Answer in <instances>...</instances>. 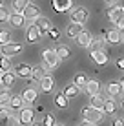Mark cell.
Returning <instances> with one entry per match:
<instances>
[{
  "mask_svg": "<svg viewBox=\"0 0 124 126\" xmlns=\"http://www.w3.org/2000/svg\"><path fill=\"white\" fill-rule=\"evenodd\" d=\"M111 126H124V119H115L111 123Z\"/></svg>",
  "mask_w": 124,
  "mask_h": 126,
  "instance_id": "cell-41",
  "label": "cell"
},
{
  "mask_svg": "<svg viewBox=\"0 0 124 126\" xmlns=\"http://www.w3.org/2000/svg\"><path fill=\"white\" fill-rule=\"evenodd\" d=\"M122 93H124V90H122V86H121L119 80H113V82H110V84L106 86V95H110V97H119V95H122Z\"/></svg>",
  "mask_w": 124,
  "mask_h": 126,
  "instance_id": "cell-9",
  "label": "cell"
},
{
  "mask_svg": "<svg viewBox=\"0 0 124 126\" xmlns=\"http://www.w3.org/2000/svg\"><path fill=\"white\" fill-rule=\"evenodd\" d=\"M89 106H93V108H99V110H102V102H104V99L100 97V93H97V95H89Z\"/></svg>",
  "mask_w": 124,
  "mask_h": 126,
  "instance_id": "cell-27",
  "label": "cell"
},
{
  "mask_svg": "<svg viewBox=\"0 0 124 126\" xmlns=\"http://www.w3.org/2000/svg\"><path fill=\"white\" fill-rule=\"evenodd\" d=\"M119 82H121V86H122V90H124V77H122V79L119 80Z\"/></svg>",
  "mask_w": 124,
  "mask_h": 126,
  "instance_id": "cell-44",
  "label": "cell"
},
{
  "mask_svg": "<svg viewBox=\"0 0 124 126\" xmlns=\"http://www.w3.org/2000/svg\"><path fill=\"white\" fill-rule=\"evenodd\" d=\"M48 35H51V38H55V40H57V38H58V31H57V29H55V28H51Z\"/></svg>",
  "mask_w": 124,
  "mask_h": 126,
  "instance_id": "cell-40",
  "label": "cell"
},
{
  "mask_svg": "<svg viewBox=\"0 0 124 126\" xmlns=\"http://www.w3.org/2000/svg\"><path fill=\"white\" fill-rule=\"evenodd\" d=\"M0 6H2V0H0Z\"/></svg>",
  "mask_w": 124,
  "mask_h": 126,
  "instance_id": "cell-49",
  "label": "cell"
},
{
  "mask_svg": "<svg viewBox=\"0 0 124 126\" xmlns=\"http://www.w3.org/2000/svg\"><path fill=\"white\" fill-rule=\"evenodd\" d=\"M55 126H64V124H55Z\"/></svg>",
  "mask_w": 124,
  "mask_h": 126,
  "instance_id": "cell-48",
  "label": "cell"
},
{
  "mask_svg": "<svg viewBox=\"0 0 124 126\" xmlns=\"http://www.w3.org/2000/svg\"><path fill=\"white\" fill-rule=\"evenodd\" d=\"M55 124H57V121H55L53 113H48L44 117V124H42V126H55Z\"/></svg>",
  "mask_w": 124,
  "mask_h": 126,
  "instance_id": "cell-37",
  "label": "cell"
},
{
  "mask_svg": "<svg viewBox=\"0 0 124 126\" xmlns=\"http://www.w3.org/2000/svg\"><path fill=\"white\" fill-rule=\"evenodd\" d=\"M24 104H26L24 97H20V95H11V101L7 104V108H9L11 111H18L20 108H24Z\"/></svg>",
  "mask_w": 124,
  "mask_h": 126,
  "instance_id": "cell-15",
  "label": "cell"
},
{
  "mask_svg": "<svg viewBox=\"0 0 124 126\" xmlns=\"http://www.w3.org/2000/svg\"><path fill=\"white\" fill-rule=\"evenodd\" d=\"M82 126H93V124H91V123H88V121H84V124H82Z\"/></svg>",
  "mask_w": 124,
  "mask_h": 126,
  "instance_id": "cell-43",
  "label": "cell"
},
{
  "mask_svg": "<svg viewBox=\"0 0 124 126\" xmlns=\"http://www.w3.org/2000/svg\"><path fill=\"white\" fill-rule=\"evenodd\" d=\"M22 15L26 20H31V22H35V20L40 16V7L35 6V4H28V6L22 9Z\"/></svg>",
  "mask_w": 124,
  "mask_h": 126,
  "instance_id": "cell-5",
  "label": "cell"
},
{
  "mask_svg": "<svg viewBox=\"0 0 124 126\" xmlns=\"http://www.w3.org/2000/svg\"><path fill=\"white\" fill-rule=\"evenodd\" d=\"M84 88H86V92H88L89 95H97V93H100V84H99L97 80H88Z\"/></svg>",
  "mask_w": 124,
  "mask_h": 126,
  "instance_id": "cell-20",
  "label": "cell"
},
{
  "mask_svg": "<svg viewBox=\"0 0 124 126\" xmlns=\"http://www.w3.org/2000/svg\"><path fill=\"white\" fill-rule=\"evenodd\" d=\"M102 46H104V40H91L89 42V51H97V49H102Z\"/></svg>",
  "mask_w": 124,
  "mask_h": 126,
  "instance_id": "cell-35",
  "label": "cell"
},
{
  "mask_svg": "<svg viewBox=\"0 0 124 126\" xmlns=\"http://www.w3.org/2000/svg\"><path fill=\"white\" fill-rule=\"evenodd\" d=\"M104 2H108V4H115L117 0H104Z\"/></svg>",
  "mask_w": 124,
  "mask_h": 126,
  "instance_id": "cell-45",
  "label": "cell"
},
{
  "mask_svg": "<svg viewBox=\"0 0 124 126\" xmlns=\"http://www.w3.org/2000/svg\"><path fill=\"white\" fill-rule=\"evenodd\" d=\"M7 126H20V121L15 113H9V119H7Z\"/></svg>",
  "mask_w": 124,
  "mask_h": 126,
  "instance_id": "cell-38",
  "label": "cell"
},
{
  "mask_svg": "<svg viewBox=\"0 0 124 126\" xmlns=\"http://www.w3.org/2000/svg\"><path fill=\"white\" fill-rule=\"evenodd\" d=\"M35 26L38 28L40 35H48V33H49V29L53 28V24H51L48 18H44V16H38V18L35 20Z\"/></svg>",
  "mask_w": 124,
  "mask_h": 126,
  "instance_id": "cell-11",
  "label": "cell"
},
{
  "mask_svg": "<svg viewBox=\"0 0 124 126\" xmlns=\"http://www.w3.org/2000/svg\"><path fill=\"white\" fill-rule=\"evenodd\" d=\"M115 26H117L119 31H124V9H122V13H121V16L115 20Z\"/></svg>",
  "mask_w": 124,
  "mask_h": 126,
  "instance_id": "cell-39",
  "label": "cell"
},
{
  "mask_svg": "<svg viewBox=\"0 0 124 126\" xmlns=\"http://www.w3.org/2000/svg\"><path fill=\"white\" fill-rule=\"evenodd\" d=\"M53 86H55V80H53V77L51 75H44L40 79V88H42V92H51L53 90Z\"/></svg>",
  "mask_w": 124,
  "mask_h": 126,
  "instance_id": "cell-19",
  "label": "cell"
},
{
  "mask_svg": "<svg viewBox=\"0 0 124 126\" xmlns=\"http://www.w3.org/2000/svg\"><path fill=\"white\" fill-rule=\"evenodd\" d=\"M122 108H124V97H122Z\"/></svg>",
  "mask_w": 124,
  "mask_h": 126,
  "instance_id": "cell-47",
  "label": "cell"
},
{
  "mask_svg": "<svg viewBox=\"0 0 124 126\" xmlns=\"http://www.w3.org/2000/svg\"><path fill=\"white\" fill-rule=\"evenodd\" d=\"M31 71H33L31 66H28V64H18V66L15 68V77H20V79H29V77H31Z\"/></svg>",
  "mask_w": 124,
  "mask_h": 126,
  "instance_id": "cell-13",
  "label": "cell"
},
{
  "mask_svg": "<svg viewBox=\"0 0 124 126\" xmlns=\"http://www.w3.org/2000/svg\"><path fill=\"white\" fill-rule=\"evenodd\" d=\"M31 126H40V124H37V123H35V124H33V123H31Z\"/></svg>",
  "mask_w": 124,
  "mask_h": 126,
  "instance_id": "cell-46",
  "label": "cell"
},
{
  "mask_svg": "<svg viewBox=\"0 0 124 126\" xmlns=\"http://www.w3.org/2000/svg\"><path fill=\"white\" fill-rule=\"evenodd\" d=\"M117 68H119V69H122V71H124V57L117 60Z\"/></svg>",
  "mask_w": 124,
  "mask_h": 126,
  "instance_id": "cell-42",
  "label": "cell"
},
{
  "mask_svg": "<svg viewBox=\"0 0 124 126\" xmlns=\"http://www.w3.org/2000/svg\"><path fill=\"white\" fill-rule=\"evenodd\" d=\"M42 57H44V66H46V68H49V69L57 68V66H58V62H60V59H58V55L55 53V49H46Z\"/></svg>",
  "mask_w": 124,
  "mask_h": 126,
  "instance_id": "cell-4",
  "label": "cell"
},
{
  "mask_svg": "<svg viewBox=\"0 0 124 126\" xmlns=\"http://www.w3.org/2000/svg\"><path fill=\"white\" fill-rule=\"evenodd\" d=\"M28 4H29L28 0H13V9L18 11V13H22V9L28 6Z\"/></svg>",
  "mask_w": 124,
  "mask_h": 126,
  "instance_id": "cell-33",
  "label": "cell"
},
{
  "mask_svg": "<svg viewBox=\"0 0 124 126\" xmlns=\"http://www.w3.org/2000/svg\"><path fill=\"white\" fill-rule=\"evenodd\" d=\"M88 9L84 6H79V7H75L73 11H71V22L73 24H86V20H88Z\"/></svg>",
  "mask_w": 124,
  "mask_h": 126,
  "instance_id": "cell-3",
  "label": "cell"
},
{
  "mask_svg": "<svg viewBox=\"0 0 124 126\" xmlns=\"http://www.w3.org/2000/svg\"><path fill=\"white\" fill-rule=\"evenodd\" d=\"M22 97H24V101H26V102L31 104V102H35L37 99H38V95H37V92H35L33 88H26V90H24V93H22Z\"/></svg>",
  "mask_w": 124,
  "mask_h": 126,
  "instance_id": "cell-21",
  "label": "cell"
},
{
  "mask_svg": "<svg viewBox=\"0 0 124 126\" xmlns=\"http://www.w3.org/2000/svg\"><path fill=\"white\" fill-rule=\"evenodd\" d=\"M0 73H2V69H0Z\"/></svg>",
  "mask_w": 124,
  "mask_h": 126,
  "instance_id": "cell-50",
  "label": "cell"
},
{
  "mask_svg": "<svg viewBox=\"0 0 124 126\" xmlns=\"http://www.w3.org/2000/svg\"><path fill=\"white\" fill-rule=\"evenodd\" d=\"M40 31H38V28L35 26V22H33L31 26L28 28V31H26V40L29 42V44H35V42H38L40 40Z\"/></svg>",
  "mask_w": 124,
  "mask_h": 126,
  "instance_id": "cell-8",
  "label": "cell"
},
{
  "mask_svg": "<svg viewBox=\"0 0 124 126\" xmlns=\"http://www.w3.org/2000/svg\"><path fill=\"white\" fill-rule=\"evenodd\" d=\"M0 69H2V71H9V69H11V60H9V57H6V55L0 57Z\"/></svg>",
  "mask_w": 124,
  "mask_h": 126,
  "instance_id": "cell-32",
  "label": "cell"
},
{
  "mask_svg": "<svg viewBox=\"0 0 124 126\" xmlns=\"http://www.w3.org/2000/svg\"><path fill=\"white\" fill-rule=\"evenodd\" d=\"M68 102H69V99H68L62 92L55 95V104H57L58 108H68Z\"/></svg>",
  "mask_w": 124,
  "mask_h": 126,
  "instance_id": "cell-26",
  "label": "cell"
},
{
  "mask_svg": "<svg viewBox=\"0 0 124 126\" xmlns=\"http://www.w3.org/2000/svg\"><path fill=\"white\" fill-rule=\"evenodd\" d=\"M9 113H11V111H7L6 108H2V110H0V126H7V119H9Z\"/></svg>",
  "mask_w": 124,
  "mask_h": 126,
  "instance_id": "cell-34",
  "label": "cell"
},
{
  "mask_svg": "<svg viewBox=\"0 0 124 126\" xmlns=\"http://www.w3.org/2000/svg\"><path fill=\"white\" fill-rule=\"evenodd\" d=\"M55 53L58 55V59H69L71 51H69V47H68V46H57Z\"/></svg>",
  "mask_w": 124,
  "mask_h": 126,
  "instance_id": "cell-28",
  "label": "cell"
},
{
  "mask_svg": "<svg viewBox=\"0 0 124 126\" xmlns=\"http://www.w3.org/2000/svg\"><path fill=\"white\" fill-rule=\"evenodd\" d=\"M86 82H88L86 73H77L75 79H73V84H75V86H79V88H84V86H86Z\"/></svg>",
  "mask_w": 124,
  "mask_h": 126,
  "instance_id": "cell-29",
  "label": "cell"
},
{
  "mask_svg": "<svg viewBox=\"0 0 124 126\" xmlns=\"http://www.w3.org/2000/svg\"><path fill=\"white\" fill-rule=\"evenodd\" d=\"M80 31H82V26H80V24H73V22H71V26H68V29H66V35H68L69 38H75Z\"/></svg>",
  "mask_w": 124,
  "mask_h": 126,
  "instance_id": "cell-24",
  "label": "cell"
},
{
  "mask_svg": "<svg viewBox=\"0 0 124 126\" xmlns=\"http://www.w3.org/2000/svg\"><path fill=\"white\" fill-rule=\"evenodd\" d=\"M13 28H22V26L26 24V18H24V15L22 13H18V11H13L11 15H9V20H7Z\"/></svg>",
  "mask_w": 124,
  "mask_h": 126,
  "instance_id": "cell-14",
  "label": "cell"
},
{
  "mask_svg": "<svg viewBox=\"0 0 124 126\" xmlns=\"http://www.w3.org/2000/svg\"><path fill=\"white\" fill-rule=\"evenodd\" d=\"M9 15H11L9 9L2 4V6H0V24H6L7 20H9Z\"/></svg>",
  "mask_w": 124,
  "mask_h": 126,
  "instance_id": "cell-31",
  "label": "cell"
},
{
  "mask_svg": "<svg viewBox=\"0 0 124 126\" xmlns=\"http://www.w3.org/2000/svg\"><path fill=\"white\" fill-rule=\"evenodd\" d=\"M53 7H55L57 13L69 11L71 9V0H53Z\"/></svg>",
  "mask_w": 124,
  "mask_h": 126,
  "instance_id": "cell-18",
  "label": "cell"
},
{
  "mask_svg": "<svg viewBox=\"0 0 124 126\" xmlns=\"http://www.w3.org/2000/svg\"><path fill=\"white\" fill-rule=\"evenodd\" d=\"M79 92H80V88L79 86H75V84H69V86H66V88H64V95H66L68 99H73V97H77V95H79Z\"/></svg>",
  "mask_w": 124,
  "mask_h": 126,
  "instance_id": "cell-25",
  "label": "cell"
},
{
  "mask_svg": "<svg viewBox=\"0 0 124 126\" xmlns=\"http://www.w3.org/2000/svg\"><path fill=\"white\" fill-rule=\"evenodd\" d=\"M102 110H99V108H93V106H88V108H84L82 110V117H84V121H88V123H91V124H97V123H100L102 121Z\"/></svg>",
  "mask_w": 124,
  "mask_h": 126,
  "instance_id": "cell-1",
  "label": "cell"
},
{
  "mask_svg": "<svg viewBox=\"0 0 124 126\" xmlns=\"http://www.w3.org/2000/svg\"><path fill=\"white\" fill-rule=\"evenodd\" d=\"M89 57H91V60L97 64V66H104V64H108V60H110V55L106 53L104 49L89 51Z\"/></svg>",
  "mask_w": 124,
  "mask_h": 126,
  "instance_id": "cell-7",
  "label": "cell"
},
{
  "mask_svg": "<svg viewBox=\"0 0 124 126\" xmlns=\"http://www.w3.org/2000/svg\"><path fill=\"white\" fill-rule=\"evenodd\" d=\"M9 101H11V93L7 90H2L0 92V108H6L9 104Z\"/></svg>",
  "mask_w": 124,
  "mask_h": 126,
  "instance_id": "cell-30",
  "label": "cell"
},
{
  "mask_svg": "<svg viewBox=\"0 0 124 126\" xmlns=\"http://www.w3.org/2000/svg\"><path fill=\"white\" fill-rule=\"evenodd\" d=\"M75 42H77L80 47H88L89 42H91V33L86 31V29H82V31H80V33L75 37Z\"/></svg>",
  "mask_w": 124,
  "mask_h": 126,
  "instance_id": "cell-12",
  "label": "cell"
},
{
  "mask_svg": "<svg viewBox=\"0 0 124 126\" xmlns=\"http://www.w3.org/2000/svg\"><path fill=\"white\" fill-rule=\"evenodd\" d=\"M115 111H117V102L113 99H104V102H102V113L113 115Z\"/></svg>",
  "mask_w": 124,
  "mask_h": 126,
  "instance_id": "cell-16",
  "label": "cell"
},
{
  "mask_svg": "<svg viewBox=\"0 0 124 126\" xmlns=\"http://www.w3.org/2000/svg\"><path fill=\"white\" fill-rule=\"evenodd\" d=\"M122 9H124L122 6H113L111 9H108V18H110V20H111V22L115 24V20H117L119 16H121V13H122Z\"/></svg>",
  "mask_w": 124,
  "mask_h": 126,
  "instance_id": "cell-23",
  "label": "cell"
},
{
  "mask_svg": "<svg viewBox=\"0 0 124 126\" xmlns=\"http://www.w3.org/2000/svg\"><path fill=\"white\" fill-rule=\"evenodd\" d=\"M122 40H124V38H122Z\"/></svg>",
  "mask_w": 124,
  "mask_h": 126,
  "instance_id": "cell-51",
  "label": "cell"
},
{
  "mask_svg": "<svg viewBox=\"0 0 124 126\" xmlns=\"http://www.w3.org/2000/svg\"><path fill=\"white\" fill-rule=\"evenodd\" d=\"M44 75H46L44 66H35V68H33V71H31V77H29V82H33V80H40Z\"/></svg>",
  "mask_w": 124,
  "mask_h": 126,
  "instance_id": "cell-22",
  "label": "cell"
},
{
  "mask_svg": "<svg viewBox=\"0 0 124 126\" xmlns=\"http://www.w3.org/2000/svg\"><path fill=\"white\" fill-rule=\"evenodd\" d=\"M0 84H4L6 88L13 86V84H15V73H11V71H2V73H0Z\"/></svg>",
  "mask_w": 124,
  "mask_h": 126,
  "instance_id": "cell-17",
  "label": "cell"
},
{
  "mask_svg": "<svg viewBox=\"0 0 124 126\" xmlns=\"http://www.w3.org/2000/svg\"><path fill=\"white\" fill-rule=\"evenodd\" d=\"M104 42H110V44H119V42H122V35L119 31L117 28L115 29H110V31L104 33Z\"/></svg>",
  "mask_w": 124,
  "mask_h": 126,
  "instance_id": "cell-10",
  "label": "cell"
},
{
  "mask_svg": "<svg viewBox=\"0 0 124 126\" xmlns=\"http://www.w3.org/2000/svg\"><path fill=\"white\" fill-rule=\"evenodd\" d=\"M24 49L22 44H18V42H7V44H2L0 46V53L6 55V57H13V55H20Z\"/></svg>",
  "mask_w": 124,
  "mask_h": 126,
  "instance_id": "cell-2",
  "label": "cell"
},
{
  "mask_svg": "<svg viewBox=\"0 0 124 126\" xmlns=\"http://www.w3.org/2000/svg\"><path fill=\"white\" fill-rule=\"evenodd\" d=\"M16 117H18L20 124H31L33 119H35V110H31V108H20Z\"/></svg>",
  "mask_w": 124,
  "mask_h": 126,
  "instance_id": "cell-6",
  "label": "cell"
},
{
  "mask_svg": "<svg viewBox=\"0 0 124 126\" xmlns=\"http://www.w3.org/2000/svg\"><path fill=\"white\" fill-rule=\"evenodd\" d=\"M9 38H11L9 31H6V29H2V31H0V46H2V44H7V42H11Z\"/></svg>",
  "mask_w": 124,
  "mask_h": 126,
  "instance_id": "cell-36",
  "label": "cell"
}]
</instances>
